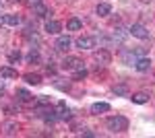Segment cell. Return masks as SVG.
<instances>
[{"mask_svg": "<svg viewBox=\"0 0 155 138\" xmlns=\"http://www.w3.org/2000/svg\"><path fill=\"white\" fill-rule=\"evenodd\" d=\"M33 14H37L39 19H46V17L52 14V11H50L44 2H37V4H33Z\"/></svg>", "mask_w": 155, "mask_h": 138, "instance_id": "52a82bcc", "label": "cell"}, {"mask_svg": "<svg viewBox=\"0 0 155 138\" xmlns=\"http://www.w3.org/2000/svg\"><path fill=\"white\" fill-rule=\"evenodd\" d=\"M81 134H83V136H89V138H93V136H95V134H93L91 130H87V128H83V132H81Z\"/></svg>", "mask_w": 155, "mask_h": 138, "instance_id": "484cf974", "label": "cell"}, {"mask_svg": "<svg viewBox=\"0 0 155 138\" xmlns=\"http://www.w3.org/2000/svg\"><path fill=\"white\" fill-rule=\"evenodd\" d=\"M2 130H4V134H6V136H15V134H17V130H19V124H17V122H4Z\"/></svg>", "mask_w": 155, "mask_h": 138, "instance_id": "9a60e30c", "label": "cell"}, {"mask_svg": "<svg viewBox=\"0 0 155 138\" xmlns=\"http://www.w3.org/2000/svg\"><path fill=\"white\" fill-rule=\"evenodd\" d=\"M143 2H151V0H143Z\"/></svg>", "mask_w": 155, "mask_h": 138, "instance_id": "f1b7e54d", "label": "cell"}, {"mask_svg": "<svg viewBox=\"0 0 155 138\" xmlns=\"http://www.w3.org/2000/svg\"><path fill=\"white\" fill-rule=\"evenodd\" d=\"M93 58H95V62H99L101 66H107L110 62H112V54L107 52V50H97V52H93Z\"/></svg>", "mask_w": 155, "mask_h": 138, "instance_id": "8992f818", "label": "cell"}, {"mask_svg": "<svg viewBox=\"0 0 155 138\" xmlns=\"http://www.w3.org/2000/svg\"><path fill=\"white\" fill-rule=\"evenodd\" d=\"M17 99H19L21 103H31V101H33V95L27 91V89H17Z\"/></svg>", "mask_w": 155, "mask_h": 138, "instance_id": "7c38bea8", "label": "cell"}, {"mask_svg": "<svg viewBox=\"0 0 155 138\" xmlns=\"http://www.w3.org/2000/svg\"><path fill=\"white\" fill-rule=\"evenodd\" d=\"M72 46V39L68 37V35H58V39H56V43H54V47H56V52H68Z\"/></svg>", "mask_w": 155, "mask_h": 138, "instance_id": "5b68a950", "label": "cell"}, {"mask_svg": "<svg viewBox=\"0 0 155 138\" xmlns=\"http://www.w3.org/2000/svg\"><path fill=\"white\" fill-rule=\"evenodd\" d=\"M132 103H139V105H145V103H149V93H145V91H139V93H132Z\"/></svg>", "mask_w": 155, "mask_h": 138, "instance_id": "8fae6325", "label": "cell"}, {"mask_svg": "<svg viewBox=\"0 0 155 138\" xmlns=\"http://www.w3.org/2000/svg\"><path fill=\"white\" fill-rule=\"evenodd\" d=\"M29 2H31V4H37V2H41V0H29Z\"/></svg>", "mask_w": 155, "mask_h": 138, "instance_id": "83f0119b", "label": "cell"}, {"mask_svg": "<svg viewBox=\"0 0 155 138\" xmlns=\"http://www.w3.org/2000/svg\"><path fill=\"white\" fill-rule=\"evenodd\" d=\"M0 76L2 79H17V70L11 68V66H2L0 68Z\"/></svg>", "mask_w": 155, "mask_h": 138, "instance_id": "ac0fdd59", "label": "cell"}, {"mask_svg": "<svg viewBox=\"0 0 155 138\" xmlns=\"http://www.w3.org/2000/svg\"><path fill=\"white\" fill-rule=\"evenodd\" d=\"M112 91H114V95H118V97H130V91H128L126 85H116Z\"/></svg>", "mask_w": 155, "mask_h": 138, "instance_id": "d6986e66", "label": "cell"}, {"mask_svg": "<svg viewBox=\"0 0 155 138\" xmlns=\"http://www.w3.org/2000/svg\"><path fill=\"white\" fill-rule=\"evenodd\" d=\"M54 87L60 89V91H68L71 89V82H54Z\"/></svg>", "mask_w": 155, "mask_h": 138, "instance_id": "d4e9b609", "label": "cell"}, {"mask_svg": "<svg viewBox=\"0 0 155 138\" xmlns=\"http://www.w3.org/2000/svg\"><path fill=\"white\" fill-rule=\"evenodd\" d=\"M95 12L99 14V17H107V14H112V6H110L107 2H99L97 8H95Z\"/></svg>", "mask_w": 155, "mask_h": 138, "instance_id": "e0dca14e", "label": "cell"}, {"mask_svg": "<svg viewBox=\"0 0 155 138\" xmlns=\"http://www.w3.org/2000/svg\"><path fill=\"white\" fill-rule=\"evenodd\" d=\"M46 31L52 35H58L60 31H62V25L58 23V21H46Z\"/></svg>", "mask_w": 155, "mask_h": 138, "instance_id": "4fadbf2b", "label": "cell"}, {"mask_svg": "<svg viewBox=\"0 0 155 138\" xmlns=\"http://www.w3.org/2000/svg\"><path fill=\"white\" fill-rule=\"evenodd\" d=\"M2 25L17 27V25H21V17L19 14H2Z\"/></svg>", "mask_w": 155, "mask_h": 138, "instance_id": "30bf717a", "label": "cell"}, {"mask_svg": "<svg viewBox=\"0 0 155 138\" xmlns=\"http://www.w3.org/2000/svg\"><path fill=\"white\" fill-rule=\"evenodd\" d=\"M56 115H58V120H71L72 111L64 103H58V107H56Z\"/></svg>", "mask_w": 155, "mask_h": 138, "instance_id": "9c48e42d", "label": "cell"}, {"mask_svg": "<svg viewBox=\"0 0 155 138\" xmlns=\"http://www.w3.org/2000/svg\"><path fill=\"white\" fill-rule=\"evenodd\" d=\"M19 60H21V52H19V50H11V52H8V62H11V64H17Z\"/></svg>", "mask_w": 155, "mask_h": 138, "instance_id": "44dd1931", "label": "cell"}, {"mask_svg": "<svg viewBox=\"0 0 155 138\" xmlns=\"http://www.w3.org/2000/svg\"><path fill=\"white\" fill-rule=\"evenodd\" d=\"M128 33H130L132 37H137V39H149V29H147L145 25H141V23H134V25H130Z\"/></svg>", "mask_w": 155, "mask_h": 138, "instance_id": "7a4b0ae2", "label": "cell"}, {"mask_svg": "<svg viewBox=\"0 0 155 138\" xmlns=\"http://www.w3.org/2000/svg\"><path fill=\"white\" fill-rule=\"evenodd\" d=\"M110 109H112V107H110V103H104V101L91 105V114H106V111H110Z\"/></svg>", "mask_w": 155, "mask_h": 138, "instance_id": "2e32d148", "label": "cell"}, {"mask_svg": "<svg viewBox=\"0 0 155 138\" xmlns=\"http://www.w3.org/2000/svg\"><path fill=\"white\" fill-rule=\"evenodd\" d=\"M62 68L64 70H77V68H83V60L77 56H66L62 60Z\"/></svg>", "mask_w": 155, "mask_h": 138, "instance_id": "3957f363", "label": "cell"}, {"mask_svg": "<svg viewBox=\"0 0 155 138\" xmlns=\"http://www.w3.org/2000/svg\"><path fill=\"white\" fill-rule=\"evenodd\" d=\"M134 68L139 70V72H147V70H151V60H149V58H145V56L137 58V62H134Z\"/></svg>", "mask_w": 155, "mask_h": 138, "instance_id": "ba28073f", "label": "cell"}, {"mask_svg": "<svg viewBox=\"0 0 155 138\" xmlns=\"http://www.w3.org/2000/svg\"><path fill=\"white\" fill-rule=\"evenodd\" d=\"M66 29H68V31H79V29H83V21L77 19V17H72V19L66 21Z\"/></svg>", "mask_w": 155, "mask_h": 138, "instance_id": "5bb4252c", "label": "cell"}, {"mask_svg": "<svg viewBox=\"0 0 155 138\" xmlns=\"http://www.w3.org/2000/svg\"><path fill=\"white\" fill-rule=\"evenodd\" d=\"M106 128L112 132V134L124 132V130H128V120H126L124 115H112V117L106 120Z\"/></svg>", "mask_w": 155, "mask_h": 138, "instance_id": "6da1fadb", "label": "cell"}, {"mask_svg": "<svg viewBox=\"0 0 155 138\" xmlns=\"http://www.w3.org/2000/svg\"><path fill=\"white\" fill-rule=\"evenodd\" d=\"M4 91H6V89H4V85H0V95H2Z\"/></svg>", "mask_w": 155, "mask_h": 138, "instance_id": "4316f807", "label": "cell"}, {"mask_svg": "<svg viewBox=\"0 0 155 138\" xmlns=\"http://www.w3.org/2000/svg\"><path fill=\"white\" fill-rule=\"evenodd\" d=\"M85 76H87V70H85V66H83V68H77V70H74V74H72V79H74V81H83Z\"/></svg>", "mask_w": 155, "mask_h": 138, "instance_id": "7402d4cb", "label": "cell"}, {"mask_svg": "<svg viewBox=\"0 0 155 138\" xmlns=\"http://www.w3.org/2000/svg\"><path fill=\"white\" fill-rule=\"evenodd\" d=\"M95 43H97V37H93V35H83V37L77 39V47L79 50H93Z\"/></svg>", "mask_w": 155, "mask_h": 138, "instance_id": "277c9868", "label": "cell"}, {"mask_svg": "<svg viewBox=\"0 0 155 138\" xmlns=\"http://www.w3.org/2000/svg\"><path fill=\"white\" fill-rule=\"evenodd\" d=\"M27 62H29V64H37V62H39V54H37L35 50H31V52L27 54Z\"/></svg>", "mask_w": 155, "mask_h": 138, "instance_id": "603a6c76", "label": "cell"}, {"mask_svg": "<svg viewBox=\"0 0 155 138\" xmlns=\"http://www.w3.org/2000/svg\"><path fill=\"white\" fill-rule=\"evenodd\" d=\"M23 79H25L27 82H29V85H33V87L41 82V76H39V74H31V72H29V74H25Z\"/></svg>", "mask_w": 155, "mask_h": 138, "instance_id": "ffe728a7", "label": "cell"}, {"mask_svg": "<svg viewBox=\"0 0 155 138\" xmlns=\"http://www.w3.org/2000/svg\"><path fill=\"white\" fill-rule=\"evenodd\" d=\"M48 105H50V99H48V97H39V99L35 101V109H41V107H48Z\"/></svg>", "mask_w": 155, "mask_h": 138, "instance_id": "cb8c5ba5", "label": "cell"}]
</instances>
